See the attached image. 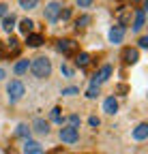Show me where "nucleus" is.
Segmentation results:
<instances>
[{
	"label": "nucleus",
	"mask_w": 148,
	"mask_h": 154,
	"mask_svg": "<svg viewBox=\"0 0 148 154\" xmlns=\"http://www.w3.org/2000/svg\"><path fill=\"white\" fill-rule=\"evenodd\" d=\"M30 71H32V75L36 77V79H45V77H49V73H52V62L47 60V58H34V60L30 62Z\"/></svg>",
	"instance_id": "f257e3e1"
},
{
	"label": "nucleus",
	"mask_w": 148,
	"mask_h": 154,
	"mask_svg": "<svg viewBox=\"0 0 148 154\" xmlns=\"http://www.w3.org/2000/svg\"><path fill=\"white\" fill-rule=\"evenodd\" d=\"M7 92H9V101H11V103H17V101H20L22 96H24L26 88H24V84H22V82H17V79H15V82H11V84H9Z\"/></svg>",
	"instance_id": "f03ea898"
},
{
	"label": "nucleus",
	"mask_w": 148,
	"mask_h": 154,
	"mask_svg": "<svg viewBox=\"0 0 148 154\" xmlns=\"http://www.w3.org/2000/svg\"><path fill=\"white\" fill-rule=\"evenodd\" d=\"M58 51L65 54V56H73V54H77V43L73 41V38H60L58 41Z\"/></svg>",
	"instance_id": "7ed1b4c3"
},
{
	"label": "nucleus",
	"mask_w": 148,
	"mask_h": 154,
	"mask_svg": "<svg viewBox=\"0 0 148 154\" xmlns=\"http://www.w3.org/2000/svg\"><path fill=\"white\" fill-rule=\"evenodd\" d=\"M60 139L65 143H75L80 139V133H77V128H73V126H65V128H60Z\"/></svg>",
	"instance_id": "20e7f679"
},
{
	"label": "nucleus",
	"mask_w": 148,
	"mask_h": 154,
	"mask_svg": "<svg viewBox=\"0 0 148 154\" xmlns=\"http://www.w3.org/2000/svg\"><path fill=\"white\" fill-rule=\"evenodd\" d=\"M109 75H112V66L105 64V66H101V71H99V73L90 79V84H92V86H101L103 82H107V79H109Z\"/></svg>",
	"instance_id": "39448f33"
},
{
	"label": "nucleus",
	"mask_w": 148,
	"mask_h": 154,
	"mask_svg": "<svg viewBox=\"0 0 148 154\" xmlns=\"http://www.w3.org/2000/svg\"><path fill=\"white\" fill-rule=\"evenodd\" d=\"M60 11H62V7L58 2H49L45 7V19L47 22H56V19L60 17Z\"/></svg>",
	"instance_id": "423d86ee"
},
{
	"label": "nucleus",
	"mask_w": 148,
	"mask_h": 154,
	"mask_svg": "<svg viewBox=\"0 0 148 154\" xmlns=\"http://www.w3.org/2000/svg\"><path fill=\"white\" fill-rule=\"evenodd\" d=\"M122 60H124L127 64H135V62L140 60L137 49H133V47H124V49H122Z\"/></svg>",
	"instance_id": "0eeeda50"
},
{
	"label": "nucleus",
	"mask_w": 148,
	"mask_h": 154,
	"mask_svg": "<svg viewBox=\"0 0 148 154\" xmlns=\"http://www.w3.org/2000/svg\"><path fill=\"white\" fill-rule=\"evenodd\" d=\"M116 17H118L120 26H127V24H131V17H133V13H131V9L122 7V9H120V11L116 13Z\"/></svg>",
	"instance_id": "6e6552de"
},
{
	"label": "nucleus",
	"mask_w": 148,
	"mask_h": 154,
	"mask_svg": "<svg viewBox=\"0 0 148 154\" xmlns=\"http://www.w3.org/2000/svg\"><path fill=\"white\" fill-rule=\"evenodd\" d=\"M144 22H146V11H144V9H137V11H135V19H133V30L140 32V30L144 28Z\"/></svg>",
	"instance_id": "1a4fd4ad"
},
{
	"label": "nucleus",
	"mask_w": 148,
	"mask_h": 154,
	"mask_svg": "<svg viewBox=\"0 0 148 154\" xmlns=\"http://www.w3.org/2000/svg\"><path fill=\"white\" fill-rule=\"evenodd\" d=\"M24 154H45L43 152V148H41V143H36V141H26L24 143Z\"/></svg>",
	"instance_id": "9d476101"
},
{
	"label": "nucleus",
	"mask_w": 148,
	"mask_h": 154,
	"mask_svg": "<svg viewBox=\"0 0 148 154\" xmlns=\"http://www.w3.org/2000/svg\"><path fill=\"white\" fill-rule=\"evenodd\" d=\"M122 36H124V26H120V24L109 30V41H112V43H120Z\"/></svg>",
	"instance_id": "9b49d317"
},
{
	"label": "nucleus",
	"mask_w": 148,
	"mask_h": 154,
	"mask_svg": "<svg viewBox=\"0 0 148 154\" xmlns=\"http://www.w3.org/2000/svg\"><path fill=\"white\" fill-rule=\"evenodd\" d=\"M146 137H148V124L142 122V124L133 131V139H135V141H144Z\"/></svg>",
	"instance_id": "f8f14e48"
},
{
	"label": "nucleus",
	"mask_w": 148,
	"mask_h": 154,
	"mask_svg": "<svg viewBox=\"0 0 148 154\" xmlns=\"http://www.w3.org/2000/svg\"><path fill=\"white\" fill-rule=\"evenodd\" d=\"M103 109H105L107 113H116V109H118V101L114 99V96H109V99L103 101Z\"/></svg>",
	"instance_id": "ddd939ff"
},
{
	"label": "nucleus",
	"mask_w": 148,
	"mask_h": 154,
	"mask_svg": "<svg viewBox=\"0 0 148 154\" xmlns=\"http://www.w3.org/2000/svg\"><path fill=\"white\" fill-rule=\"evenodd\" d=\"M7 51H9V56H17V54H20V41H17L15 36H11V38H9V43H7Z\"/></svg>",
	"instance_id": "4468645a"
},
{
	"label": "nucleus",
	"mask_w": 148,
	"mask_h": 154,
	"mask_svg": "<svg viewBox=\"0 0 148 154\" xmlns=\"http://www.w3.org/2000/svg\"><path fill=\"white\" fill-rule=\"evenodd\" d=\"M90 60H92V58H90V54H86V51H80V54L75 56V64H77V66H82V69H84V66H88V64H90Z\"/></svg>",
	"instance_id": "2eb2a0df"
},
{
	"label": "nucleus",
	"mask_w": 148,
	"mask_h": 154,
	"mask_svg": "<svg viewBox=\"0 0 148 154\" xmlns=\"http://www.w3.org/2000/svg\"><path fill=\"white\" fill-rule=\"evenodd\" d=\"M26 43H28V47H39L41 43H43V36L41 34H26Z\"/></svg>",
	"instance_id": "dca6fc26"
},
{
	"label": "nucleus",
	"mask_w": 148,
	"mask_h": 154,
	"mask_svg": "<svg viewBox=\"0 0 148 154\" xmlns=\"http://www.w3.org/2000/svg\"><path fill=\"white\" fill-rule=\"evenodd\" d=\"M32 126H34V131L39 133V135H47V133H49V126H47V122H45V120H41V118H36Z\"/></svg>",
	"instance_id": "f3484780"
},
{
	"label": "nucleus",
	"mask_w": 148,
	"mask_h": 154,
	"mask_svg": "<svg viewBox=\"0 0 148 154\" xmlns=\"http://www.w3.org/2000/svg\"><path fill=\"white\" fill-rule=\"evenodd\" d=\"M32 28H34V22H32V19H22V22H20V32H24V34H30L32 32Z\"/></svg>",
	"instance_id": "a211bd4d"
},
{
	"label": "nucleus",
	"mask_w": 148,
	"mask_h": 154,
	"mask_svg": "<svg viewBox=\"0 0 148 154\" xmlns=\"http://www.w3.org/2000/svg\"><path fill=\"white\" fill-rule=\"evenodd\" d=\"M13 26H15V17L7 13V15L2 17V30H7V32H11V30H13Z\"/></svg>",
	"instance_id": "6ab92c4d"
},
{
	"label": "nucleus",
	"mask_w": 148,
	"mask_h": 154,
	"mask_svg": "<svg viewBox=\"0 0 148 154\" xmlns=\"http://www.w3.org/2000/svg\"><path fill=\"white\" fill-rule=\"evenodd\" d=\"M28 69H30V62H28V60H20V62H17V64L13 66L15 75H24V73H26Z\"/></svg>",
	"instance_id": "aec40b11"
},
{
	"label": "nucleus",
	"mask_w": 148,
	"mask_h": 154,
	"mask_svg": "<svg viewBox=\"0 0 148 154\" xmlns=\"http://www.w3.org/2000/svg\"><path fill=\"white\" fill-rule=\"evenodd\" d=\"M15 135H17V137H28V135H30V128H28L26 124H20V126H17V131H15Z\"/></svg>",
	"instance_id": "412c9836"
},
{
	"label": "nucleus",
	"mask_w": 148,
	"mask_h": 154,
	"mask_svg": "<svg viewBox=\"0 0 148 154\" xmlns=\"http://www.w3.org/2000/svg\"><path fill=\"white\" fill-rule=\"evenodd\" d=\"M90 22H92V19H90V15H82V17L77 19V22H75V26H77V28H86Z\"/></svg>",
	"instance_id": "4be33fe9"
},
{
	"label": "nucleus",
	"mask_w": 148,
	"mask_h": 154,
	"mask_svg": "<svg viewBox=\"0 0 148 154\" xmlns=\"http://www.w3.org/2000/svg\"><path fill=\"white\" fill-rule=\"evenodd\" d=\"M60 111H62L60 107H54V109H52V120H54V122H60V124H62V113H60Z\"/></svg>",
	"instance_id": "5701e85b"
},
{
	"label": "nucleus",
	"mask_w": 148,
	"mask_h": 154,
	"mask_svg": "<svg viewBox=\"0 0 148 154\" xmlns=\"http://www.w3.org/2000/svg\"><path fill=\"white\" fill-rule=\"evenodd\" d=\"M86 96H88V99H97V96H99V86H92L90 84V88L86 90Z\"/></svg>",
	"instance_id": "b1692460"
},
{
	"label": "nucleus",
	"mask_w": 148,
	"mask_h": 154,
	"mask_svg": "<svg viewBox=\"0 0 148 154\" xmlns=\"http://www.w3.org/2000/svg\"><path fill=\"white\" fill-rule=\"evenodd\" d=\"M39 0H22V9H34Z\"/></svg>",
	"instance_id": "393cba45"
},
{
	"label": "nucleus",
	"mask_w": 148,
	"mask_h": 154,
	"mask_svg": "<svg viewBox=\"0 0 148 154\" xmlns=\"http://www.w3.org/2000/svg\"><path fill=\"white\" fill-rule=\"evenodd\" d=\"M69 126L77 128L80 126V116H69Z\"/></svg>",
	"instance_id": "a878e982"
},
{
	"label": "nucleus",
	"mask_w": 148,
	"mask_h": 154,
	"mask_svg": "<svg viewBox=\"0 0 148 154\" xmlns=\"http://www.w3.org/2000/svg\"><path fill=\"white\" fill-rule=\"evenodd\" d=\"M77 92H80V90H77V88H73V86H71V88H65V90H62V94H65V96H75Z\"/></svg>",
	"instance_id": "bb28decb"
},
{
	"label": "nucleus",
	"mask_w": 148,
	"mask_h": 154,
	"mask_svg": "<svg viewBox=\"0 0 148 154\" xmlns=\"http://www.w3.org/2000/svg\"><path fill=\"white\" fill-rule=\"evenodd\" d=\"M60 71H62V75H65V77H71V75H73V69H71V66H67V64H62V66H60Z\"/></svg>",
	"instance_id": "cd10ccee"
},
{
	"label": "nucleus",
	"mask_w": 148,
	"mask_h": 154,
	"mask_svg": "<svg viewBox=\"0 0 148 154\" xmlns=\"http://www.w3.org/2000/svg\"><path fill=\"white\" fill-rule=\"evenodd\" d=\"M71 17V9H65V11H60V17L58 19H69Z\"/></svg>",
	"instance_id": "c85d7f7f"
},
{
	"label": "nucleus",
	"mask_w": 148,
	"mask_h": 154,
	"mask_svg": "<svg viewBox=\"0 0 148 154\" xmlns=\"http://www.w3.org/2000/svg\"><path fill=\"white\" fill-rule=\"evenodd\" d=\"M77 5H80L82 9H86V7H90V5H92V0H77Z\"/></svg>",
	"instance_id": "c756f323"
},
{
	"label": "nucleus",
	"mask_w": 148,
	"mask_h": 154,
	"mask_svg": "<svg viewBox=\"0 0 148 154\" xmlns=\"http://www.w3.org/2000/svg\"><path fill=\"white\" fill-rule=\"evenodd\" d=\"M88 124H90V126H99L101 122H99V118H95V116H92V118L88 120Z\"/></svg>",
	"instance_id": "7c9ffc66"
},
{
	"label": "nucleus",
	"mask_w": 148,
	"mask_h": 154,
	"mask_svg": "<svg viewBox=\"0 0 148 154\" xmlns=\"http://www.w3.org/2000/svg\"><path fill=\"white\" fill-rule=\"evenodd\" d=\"M140 47H144V49L148 47V36H142L140 38Z\"/></svg>",
	"instance_id": "2f4dec72"
},
{
	"label": "nucleus",
	"mask_w": 148,
	"mask_h": 154,
	"mask_svg": "<svg viewBox=\"0 0 148 154\" xmlns=\"http://www.w3.org/2000/svg\"><path fill=\"white\" fill-rule=\"evenodd\" d=\"M7 15V5H0V19Z\"/></svg>",
	"instance_id": "473e14b6"
},
{
	"label": "nucleus",
	"mask_w": 148,
	"mask_h": 154,
	"mask_svg": "<svg viewBox=\"0 0 148 154\" xmlns=\"http://www.w3.org/2000/svg\"><path fill=\"white\" fill-rule=\"evenodd\" d=\"M116 90H118V92H120V94H124V92H127V86H124V84H120V86H118V88H116Z\"/></svg>",
	"instance_id": "72a5a7b5"
},
{
	"label": "nucleus",
	"mask_w": 148,
	"mask_h": 154,
	"mask_svg": "<svg viewBox=\"0 0 148 154\" xmlns=\"http://www.w3.org/2000/svg\"><path fill=\"white\" fill-rule=\"evenodd\" d=\"M5 75H7V73H5V69H0V79H5Z\"/></svg>",
	"instance_id": "f704fd0d"
},
{
	"label": "nucleus",
	"mask_w": 148,
	"mask_h": 154,
	"mask_svg": "<svg viewBox=\"0 0 148 154\" xmlns=\"http://www.w3.org/2000/svg\"><path fill=\"white\" fill-rule=\"evenodd\" d=\"M0 56H2V43H0Z\"/></svg>",
	"instance_id": "c9c22d12"
}]
</instances>
